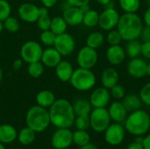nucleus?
<instances>
[{"instance_id": "obj_38", "label": "nucleus", "mask_w": 150, "mask_h": 149, "mask_svg": "<svg viewBox=\"0 0 150 149\" xmlns=\"http://www.w3.org/2000/svg\"><path fill=\"white\" fill-rule=\"evenodd\" d=\"M74 124L77 130H87L91 127L90 116H76Z\"/></svg>"}, {"instance_id": "obj_41", "label": "nucleus", "mask_w": 150, "mask_h": 149, "mask_svg": "<svg viewBox=\"0 0 150 149\" xmlns=\"http://www.w3.org/2000/svg\"><path fill=\"white\" fill-rule=\"evenodd\" d=\"M139 96L142 104L150 106V83L144 84L142 87Z\"/></svg>"}, {"instance_id": "obj_28", "label": "nucleus", "mask_w": 150, "mask_h": 149, "mask_svg": "<svg viewBox=\"0 0 150 149\" xmlns=\"http://www.w3.org/2000/svg\"><path fill=\"white\" fill-rule=\"evenodd\" d=\"M68 25L62 16H56L51 18V24H50V30L55 33L56 35L62 34L63 32H66Z\"/></svg>"}, {"instance_id": "obj_46", "label": "nucleus", "mask_w": 150, "mask_h": 149, "mask_svg": "<svg viewBox=\"0 0 150 149\" xmlns=\"http://www.w3.org/2000/svg\"><path fill=\"white\" fill-rule=\"evenodd\" d=\"M142 20H143V23L145 25L150 26V5L149 6V8L145 11Z\"/></svg>"}, {"instance_id": "obj_39", "label": "nucleus", "mask_w": 150, "mask_h": 149, "mask_svg": "<svg viewBox=\"0 0 150 149\" xmlns=\"http://www.w3.org/2000/svg\"><path fill=\"white\" fill-rule=\"evenodd\" d=\"M11 6L7 0H0V20L4 21L11 16Z\"/></svg>"}, {"instance_id": "obj_35", "label": "nucleus", "mask_w": 150, "mask_h": 149, "mask_svg": "<svg viewBox=\"0 0 150 149\" xmlns=\"http://www.w3.org/2000/svg\"><path fill=\"white\" fill-rule=\"evenodd\" d=\"M3 25H4V29L7 30L9 32H17L19 28H20V23L19 21L14 18V17H8L6 19H4L3 21Z\"/></svg>"}, {"instance_id": "obj_20", "label": "nucleus", "mask_w": 150, "mask_h": 149, "mask_svg": "<svg viewBox=\"0 0 150 149\" xmlns=\"http://www.w3.org/2000/svg\"><path fill=\"white\" fill-rule=\"evenodd\" d=\"M101 83L102 86L110 90L112 87L119 83L120 75L119 72L112 67L106 68L101 74Z\"/></svg>"}, {"instance_id": "obj_23", "label": "nucleus", "mask_w": 150, "mask_h": 149, "mask_svg": "<svg viewBox=\"0 0 150 149\" xmlns=\"http://www.w3.org/2000/svg\"><path fill=\"white\" fill-rule=\"evenodd\" d=\"M56 100L55 95L49 90H42L36 95V103L38 105L46 109L50 108L51 105Z\"/></svg>"}, {"instance_id": "obj_16", "label": "nucleus", "mask_w": 150, "mask_h": 149, "mask_svg": "<svg viewBox=\"0 0 150 149\" xmlns=\"http://www.w3.org/2000/svg\"><path fill=\"white\" fill-rule=\"evenodd\" d=\"M62 18H64L68 25L76 26L83 23V12L78 7L67 6L63 11Z\"/></svg>"}, {"instance_id": "obj_40", "label": "nucleus", "mask_w": 150, "mask_h": 149, "mask_svg": "<svg viewBox=\"0 0 150 149\" xmlns=\"http://www.w3.org/2000/svg\"><path fill=\"white\" fill-rule=\"evenodd\" d=\"M109 90L111 93V97H112L113 98H115L117 100H121L126 96L125 88L119 83H117L116 85L112 87Z\"/></svg>"}, {"instance_id": "obj_45", "label": "nucleus", "mask_w": 150, "mask_h": 149, "mask_svg": "<svg viewBox=\"0 0 150 149\" xmlns=\"http://www.w3.org/2000/svg\"><path fill=\"white\" fill-rule=\"evenodd\" d=\"M42 6L47 8V9H50V8H53L58 2V0H40Z\"/></svg>"}, {"instance_id": "obj_36", "label": "nucleus", "mask_w": 150, "mask_h": 149, "mask_svg": "<svg viewBox=\"0 0 150 149\" xmlns=\"http://www.w3.org/2000/svg\"><path fill=\"white\" fill-rule=\"evenodd\" d=\"M56 34L54 33L50 29L41 31V33L40 35V40L42 43V45H45L47 47H53L54 43L55 41Z\"/></svg>"}, {"instance_id": "obj_33", "label": "nucleus", "mask_w": 150, "mask_h": 149, "mask_svg": "<svg viewBox=\"0 0 150 149\" xmlns=\"http://www.w3.org/2000/svg\"><path fill=\"white\" fill-rule=\"evenodd\" d=\"M90 142L91 136L86 130H76L73 133V143H75L79 148Z\"/></svg>"}, {"instance_id": "obj_21", "label": "nucleus", "mask_w": 150, "mask_h": 149, "mask_svg": "<svg viewBox=\"0 0 150 149\" xmlns=\"http://www.w3.org/2000/svg\"><path fill=\"white\" fill-rule=\"evenodd\" d=\"M54 69L57 78L62 82H69L74 72L72 64L66 60H62L54 68Z\"/></svg>"}, {"instance_id": "obj_24", "label": "nucleus", "mask_w": 150, "mask_h": 149, "mask_svg": "<svg viewBox=\"0 0 150 149\" xmlns=\"http://www.w3.org/2000/svg\"><path fill=\"white\" fill-rule=\"evenodd\" d=\"M122 103L128 112L139 110L142 108V102L140 98V96L134 93L126 95L122 99Z\"/></svg>"}, {"instance_id": "obj_49", "label": "nucleus", "mask_w": 150, "mask_h": 149, "mask_svg": "<svg viewBox=\"0 0 150 149\" xmlns=\"http://www.w3.org/2000/svg\"><path fill=\"white\" fill-rule=\"evenodd\" d=\"M143 148L150 149V133L143 137V141H142Z\"/></svg>"}, {"instance_id": "obj_8", "label": "nucleus", "mask_w": 150, "mask_h": 149, "mask_svg": "<svg viewBox=\"0 0 150 149\" xmlns=\"http://www.w3.org/2000/svg\"><path fill=\"white\" fill-rule=\"evenodd\" d=\"M98 61V54L97 49L84 46L79 49L76 55V63L78 67L91 69Z\"/></svg>"}, {"instance_id": "obj_25", "label": "nucleus", "mask_w": 150, "mask_h": 149, "mask_svg": "<svg viewBox=\"0 0 150 149\" xmlns=\"http://www.w3.org/2000/svg\"><path fill=\"white\" fill-rule=\"evenodd\" d=\"M76 116H88L91 112V105L90 100L84 98L76 99L72 105Z\"/></svg>"}, {"instance_id": "obj_47", "label": "nucleus", "mask_w": 150, "mask_h": 149, "mask_svg": "<svg viewBox=\"0 0 150 149\" xmlns=\"http://www.w3.org/2000/svg\"><path fill=\"white\" fill-rule=\"evenodd\" d=\"M127 149H144L143 148V145H142V142H139L137 141H134L133 142H131L128 146Z\"/></svg>"}, {"instance_id": "obj_1", "label": "nucleus", "mask_w": 150, "mask_h": 149, "mask_svg": "<svg viewBox=\"0 0 150 149\" xmlns=\"http://www.w3.org/2000/svg\"><path fill=\"white\" fill-rule=\"evenodd\" d=\"M50 122L57 128H69L73 126L76 114L72 104L65 99L59 98L49 108Z\"/></svg>"}, {"instance_id": "obj_22", "label": "nucleus", "mask_w": 150, "mask_h": 149, "mask_svg": "<svg viewBox=\"0 0 150 149\" xmlns=\"http://www.w3.org/2000/svg\"><path fill=\"white\" fill-rule=\"evenodd\" d=\"M18 137L16 128L9 124L0 125V142L3 144H8L13 142Z\"/></svg>"}, {"instance_id": "obj_14", "label": "nucleus", "mask_w": 150, "mask_h": 149, "mask_svg": "<svg viewBox=\"0 0 150 149\" xmlns=\"http://www.w3.org/2000/svg\"><path fill=\"white\" fill-rule=\"evenodd\" d=\"M40 13V7L33 3H24L18 9V15L21 20L26 23L36 22Z\"/></svg>"}, {"instance_id": "obj_5", "label": "nucleus", "mask_w": 150, "mask_h": 149, "mask_svg": "<svg viewBox=\"0 0 150 149\" xmlns=\"http://www.w3.org/2000/svg\"><path fill=\"white\" fill-rule=\"evenodd\" d=\"M97 82V77L91 69L78 67L74 69L69 80L71 86L79 91H88L91 90Z\"/></svg>"}, {"instance_id": "obj_57", "label": "nucleus", "mask_w": 150, "mask_h": 149, "mask_svg": "<svg viewBox=\"0 0 150 149\" xmlns=\"http://www.w3.org/2000/svg\"><path fill=\"white\" fill-rule=\"evenodd\" d=\"M30 1H36V0H30Z\"/></svg>"}, {"instance_id": "obj_44", "label": "nucleus", "mask_w": 150, "mask_h": 149, "mask_svg": "<svg viewBox=\"0 0 150 149\" xmlns=\"http://www.w3.org/2000/svg\"><path fill=\"white\" fill-rule=\"evenodd\" d=\"M141 37L143 40V41H150V26L145 25L143 27Z\"/></svg>"}, {"instance_id": "obj_10", "label": "nucleus", "mask_w": 150, "mask_h": 149, "mask_svg": "<svg viewBox=\"0 0 150 149\" xmlns=\"http://www.w3.org/2000/svg\"><path fill=\"white\" fill-rule=\"evenodd\" d=\"M104 133L105 141H106V143L110 146L116 147L120 145L124 141L126 129L122 124L114 122L113 124H110Z\"/></svg>"}, {"instance_id": "obj_6", "label": "nucleus", "mask_w": 150, "mask_h": 149, "mask_svg": "<svg viewBox=\"0 0 150 149\" xmlns=\"http://www.w3.org/2000/svg\"><path fill=\"white\" fill-rule=\"evenodd\" d=\"M89 116L91 127L96 133H104L112 121L106 108H94Z\"/></svg>"}, {"instance_id": "obj_34", "label": "nucleus", "mask_w": 150, "mask_h": 149, "mask_svg": "<svg viewBox=\"0 0 150 149\" xmlns=\"http://www.w3.org/2000/svg\"><path fill=\"white\" fill-rule=\"evenodd\" d=\"M44 67L45 66L42 64V62L40 61L28 63L27 73L33 78H39L44 73Z\"/></svg>"}, {"instance_id": "obj_50", "label": "nucleus", "mask_w": 150, "mask_h": 149, "mask_svg": "<svg viewBox=\"0 0 150 149\" xmlns=\"http://www.w3.org/2000/svg\"><path fill=\"white\" fill-rule=\"evenodd\" d=\"M98 4L104 5V6H109L112 3V0H95Z\"/></svg>"}, {"instance_id": "obj_7", "label": "nucleus", "mask_w": 150, "mask_h": 149, "mask_svg": "<svg viewBox=\"0 0 150 149\" xmlns=\"http://www.w3.org/2000/svg\"><path fill=\"white\" fill-rule=\"evenodd\" d=\"M43 48L40 43L35 40L25 41L20 48V58L26 63L40 61Z\"/></svg>"}, {"instance_id": "obj_9", "label": "nucleus", "mask_w": 150, "mask_h": 149, "mask_svg": "<svg viewBox=\"0 0 150 149\" xmlns=\"http://www.w3.org/2000/svg\"><path fill=\"white\" fill-rule=\"evenodd\" d=\"M120 13L114 7H106L101 13H99L98 25L104 31H111L117 27Z\"/></svg>"}, {"instance_id": "obj_53", "label": "nucleus", "mask_w": 150, "mask_h": 149, "mask_svg": "<svg viewBox=\"0 0 150 149\" xmlns=\"http://www.w3.org/2000/svg\"><path fill=\"white\" fill-rule=\"evenodd\" d=\"M4 30V25H3V21L0 20V33L2 32V31Z\"/></svg>"}, {"instance_id": "obj_42", "label": "nucleus", "mask_w": 150, "mask_h": 149, "mask_svg": "<svg viewBox=\"0 0 150 149\" xmlns=\"http://www.w3.org/2000/svg\"><path fill=\"white\" fill-rule=\"evenodd\" d=\"M91 0H66V3L69 6H74L81 8L86 4H90Z\"/></svg>"}, {"instance_id": "obj_27", "label": "nucleus", "mask_w": 150, "mask_h": 149, "mask_svg": "<svg viewBox=\"0 0 150 149\" xmlns=\"http://www.w3.org/2000/svg\"><path fill=\"white\" fill-rule=\"evenodd\" d=\"M105 43V36L102 32L98 31H94L91 32L86 38V46L98 49L101 47Z\"/></svg>"}, {"instance_id": "obj_31", "label": "nucleus", "mask_w": 150, "mask_h": 149, "mask_svg": "<svg viewBox=\"0 0 150 149\" xmlns=\"http://www.w3.org/2000/svg\"><path fill=\"white\" fill-rule=\"evenodd\" d=\"M98 18L99 13L97 11L91 8L90 10L83 13L82 24H83L87 27H95L98 25Z\"/></svg>"}, {"instance_id": "obj_26", "label": "nucleus", "mask_w": 150, "mask_h": 149, "mask_svg": "<svg viewBox=\"0 0 150 149\" xmlns=\"http://www.w3.org/2000/svg\"><path fill=\"white\" fill-rule=\"evenodd\" d=\"M37 26L40 30L45 31L48 30L50 28V24H51V18L49 16V11L48 9L42 6L40 7V13L39 17L36 20Z\"/></svg>"}, {"instance_id": "obj_48", "label": "nucleus", "mask_w": 150, "mask_h": 149, "mask_svg": "<svg viewBox=\"0 0 150 149\" xmlns=\"http://www.w3.org/2000/svg\"><path fill=\"white\" fill-rule=\"evenodd\" d=\"M23 62H24V61H23L21 58L16 59V60L13 61V63H12V68H13V69H15V70H19V69L22 68V66H23Z\"/></svg>"}, {"instance_id": "obj_37", "label": "nucleus", "mask_w": 150, "mask_h": 149, "mask_svg": "<svg viewBox=\"0 0 150 149\" xmlns=\"http://www.w3.org/2000/svg\"><path fill=\"white\" fill-rule=\"evenodd\" d=\"M106 40L110 46H114V45H120L123 39L117 29H112L108 32V34L106 36Z\"/></svg>"}, {"instance_id": "obj_55", "label": "nucleus", "mask_w": 150, "mask_h": 149, "mask_svg": "<svg viewBox=\"0 0 150 149\" xmlns=\"http://www.w3.org/2000/svg\"><path fill=\"white\" fill-rule=\"evenodd\" d=\"M0 149H6L5 147H4V145L3 143H1V142H0Z\"/></svg>"}, {"instance_id": "obj_51", "label": "nucleus", "mask_w": 150, "mask_h": 149, "mask_svg": "<svg viewBox=\"0 0 150 149\" xmlns=\"http://www.w3.org/2000/svg\"><path fill=\"white\" fill-rule=\"evenodd\" d=\"M79 149H98V148L94 144L90 142V143H88V144H86V145H84L83 147H80Z\"/></svg>"}, {"instance_id": "obj_3", "label": "nucleus", "mask_w": 150, "mask_h": 149, "mask_svg": "<svg viewBox=\"0 0 150 149\" xmlns=\"http://www.w3.org/2000/svg\"><path fill=\"white\" fill-rule=\"evenodd\" d=\"M124 127L126 132L136 137L147 134L150 130V114L142 109L129 112Z\"/></svg>"}, {"instance_id": "obj_13", "label": "nucleus", "mask_w": 150, "mask_h": 149, "mask_svg": "<svg viewBox=\"0 0 150 149\" xmlns=\"http://www.w3.org/2000/svg\"><path fill=\"white\" fill-rule=\"evenodd\" d=\"M110 90L105 87L95 89L90 96V103L93 108H105L111 100Z\"/></svg>"}, {"instance_id": "obj_18", "label": "nucleus", "mask_w": 150, "mask_h": 149, "mask_svg": "<svg viewBox=\"0 0 150 149\" xmlns=\"http://www.w3.org/2000/svg\"><path fill=\"white\" fill-rule=\"evenodd\" d=\"M106 60L113 66H118L123 63L125 61L127 54L125 49L120 45L110 46L105 53Z\"/></svg>"}, {"instance_id": "obj_29", "label": "nucleus", "mask_w": 150, "mask_h": 149, "mask_svg": "<svg viewBox=\"0 0 150 149\" xmlns=\"http://www.w3.org/2000/svg\"><path fill=\"white\" fill-rule=\"evenodd\" d=\"M35 133H36L33 129L26 126L20 130V132L18 133L17 139L19 141V143H21L22 145H25V146L30 145L35 140Z\"/></svg>"}, {"instance_id": "obj_54", "label": "nucleus", "mask_w": 150, "mask_h": 149, "mask_svg": "<svg viewBox=\"0 0 150 149\" xmlns=\"http://www.w3.org/2000/svg\"><path fill=\"white\" fill-rule=\"evenodd\" d=\"M2 80H3V70L0 68V83H2Z\"/></svg>"}, {"instance_id": "obj_52", "label": "nucleus", "mask_w": 150, "mask_h": 149, "mask_svg": "<svg viewBox=\"0 0 150 149\" xmlns=\"http://www.w3.org/2000/svg\"><path fill=\"white\" fill-rule=\"evenodd\" d=\"M146 76H150V62L147 64V72H146Z\"/></svg>"}, {"instance_id": "obj_11", "label": "nucleus", "mask_w": 150, "mask_h": 149, "mask_svg": "<svg viewBox=\"0 0 150 149\" xmlns=\"http://www.w3.org/2000/svg\"><path fill=\"white\" fill-rule=\"evenodd\" d=\"M53 47L62 54V56H69L76 49V40L70 33L66 32L56 35Z\"/></svg>"}, {"instance_id": "obj_2", "label": "nucleus", "mask_w": 150, "mask_h": 149, "mask_svg": "<svg viewBox=\"0 0 150 149\" xmlns=\"http://www.w3.org/2000/svg\"><path fill=\"white\" fill-rule=\"evenodd\" d=\"M144 23L137 13L125 12L120 15L116 29L120 32L123 40L130 41L141 37Z\"/></svg>"}, {"instance_id": "obj_32", "label": "nucleus", "mask_w": 150, "mask_h": 149, "mask_svg": "<svg viewBox=\"0 0 150 149\" xmlns=\"http://www.w3.org/2000/svg\"><path fill=\"white\" fill-rule=\"evenodd\" d=\"M119 5L124 12L136 13L141 7V0H119Z\"/></svg>"}, {"instance_id": "obj_17", "label": "nucleus", "mask_w": 150, "mask_h": 149, "mask_svg": "<svg viewBox=\"0 0 150 149\" xmlns=\"http://www.w3.org/2000/svg\"><path fill=\"white\" fill-rule=\"evenodd\" d=\"M107 110H108L109 115L111 117V119L112 121H114L116 123L124 124V122L128 115V112L127 111V109L124 106L122 102H120V101L112 102L109 105V108Z\"/></svg>"}, {"instance_id": "obj_43", "label": "nucleus", "mask_w": 150, "mask_h": 149, "mask_svg": "<svg viewBox=\"0 0 150 149\" xmlns=\"http://www.w3.org/2000/svg\"><path fill=\"white\" fill-rule=\"evenodd\" d=\"M142 54L150 60V41H144L142 44Z\"/></svg>"}, {"instance_id": "obj_56", "label": "nucleus", "mask_w": 150, "mask_h": 149, "mask_svg": "<svg viewBox=\"0 0 150 149\" xmlns=\"http://www.w3.org/2000/svg\"><path fill=\"white\" fill-rule=\"evenodd\" d=\"M147 2H148V4L150 5V0H147Z\"/></svg>"}, {"instance_id": "obj_19", "label": "nucleus", "mask_w": 150, "mask_h": 149, "mask_svg": "<svg viewBox=\"0 0 150 149\" xmlns=\"http://www.w3.org/2000/svg\"><path fill=\"white\" fill-rule=\"evenodd\" d=\"M62 54L54 47H47L46 49H43L40 61L45 67L55 68L62 61Z\"/></svg>"}, {"instance_id": "obj_12", "label": "nucleus", "mask_w": 150, "mask_h": 149, "mask_svg": "<svg viewBox=\"0 0 150 149\" xmlns=\"http://www.w3.org/2000/svg\"><path fill=\"white\" fill-rule=\"evenodd\" d=\"M73 143V133L69 128H58L53 134L51 144L55 149H66Z\"/></svg>"}, {"instance_id": "obj_4", "label": "nucleus", "mask_w": 150, "mask_h": 149, "mask_svg": "<svg viewBox=\"0 0 150 149\" xmlns=\"http://www.w3.org/2000/svg\"><path fill=\"white\" fill-rule=\"evenodd\" d=\"M25 124L35 133L45 131L51 124L48 110L38 105L32 106L26 112Z\"/></svg>"}, {"instance_id": "obj_15", "label": "nucleus", "mask_w": 150, "mask_h": 149, "mask_svg": "<svg viewBox=\"0 0 150 149\" xmlns=\"http://www.w3.org/2000/svg\"><path fill=\"white\" fill-rule=\"evenodd\" d=\"M147 61L140 57H135L130 59L127 63V70L129 76L134 78L141 79L146 76L147 72Z\"/></svg>"}, {"instance_id": "obj_30", "label": "nucleus", "mask_w": 150, "mask_h": 149, "mask_svg": "<svg viewBox=\"0 0 150 149\" xmlns=\"http://www.w3.org/2000/svg\"><path fill=\"white\" fill-rule=\"evenodd\" d=\"M125 51L127 56L130 59L139 57V55L142 54V43L138 40L127 41Z\"/></svg>"}]
</instances>
